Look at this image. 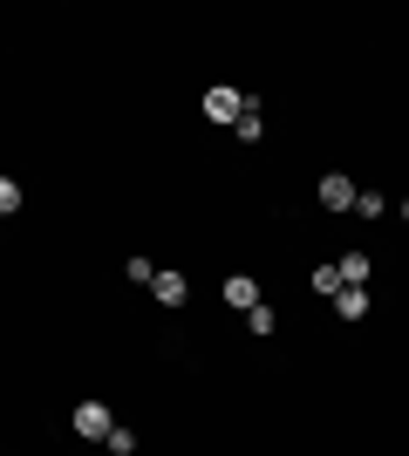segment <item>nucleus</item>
<instances>
[{
	"mask_svg": "<svg viewBox=\"0 0 409 456\" xmlns=\"http://www.w3.org/2000/svg\"><path fill=\"white\" fill-rule=\"evenodd\" d=\"M246 110H253V95H246V89H233V82L205 89V116H212V123H225V130H233V123H239Z\"/></svg>",
	"mask_w": 409,
	"mask_h": 456,
	"instance_id": "nucleus-1",
	"label": "nucleus"
},
{
	"mask_svg": "<svg viewBox=\"0 0 409 456\" xmlns=\"http://www.w3.org/2000/svg\"><path fill=\"white\" fill-rule=\"evenodd\" d=\"M69 429H76L82 443H102L110 429H117V416H110V402H76V416H69Z\"/></svg>",
	"mask_w": 409,
	"mask_h": 456,
	"instance_id": "nucleus-2",
	"label": "nucleus"
},
{
	"mask_svg": "<svg viewBox=\"0 0 409 456\" xmlns=\"http://www.w3.org/2000/svg\"><path fill=\"white\" fill-rule=\"evenodd\" d=\"M355 191H362V184H355L348 171H328L321 184H314V205H321V211H355Z\"/></svg>",
	"mask_w": 409,
	"mask_h": 456,
	"instance_id": "nucleus-3",
	"label": "nucleus"
},
{
	"mask_svg": "<svg viewBox=\"0 0 409 456\" xmlns=\"http://www.w3.org/2000/svg\"><path fill=\"white\" fill-rule=\"evenodd\" d=\"M151 300H157V306H184V300H192V280H184V273H171V266H157Z\"/></svg>",
	"mask_w": 409,
	"mask_h": 456,
	"instance_id": "nucleus-4",
	"label": "nucleus"
},
{
	"mask_svg": "<svg viewBox=\"0 0 409 456\" xmlns=\"http://www.w3.org/2000/svg\"><path fill=\"white\" fill-rule=\"evenodd\" d=\"M225 306H239V314H253V306H259V280H253V273H233V280H225Z\"/></svg>",
	"mask_w": 409,
	"mask_h": 456,
	"instance_id": "nucleus-5",
	"label": "nucleus"
},
{
	"mask_svg": "<svg viewBox=\"0 0 409 456\" xmlns=\"http://www.w3.org/2000/svg\"><path fill=\"white\" fill-rule=\"evenodd\" d=\"M334 314H341V321H369V286H341V293H334Z\"/></svg>",
	"mask_w": 409,
	"mask_h": 456,
	"instance_id": "nucleus-6",
	"label": "nucleus"
},
{
	"mask_svg": "<svg viewBox=\"0 0 409 456\" xmlns=\"http://www.w3.org/2000/svg\"><path fill=\"white\" fill-rule=\"evenodd\" d=\"M355 218H362V225H375V218H389V198H382V191H355Z\"/></svg>",
	"mask_w": 409,
	"mask_h": 456,
	"instance_id": "nucleus-7",
	"label": "nucleus"
},
{
	"mask_svg": "<svg viewBox=\"0 0 409 456\" xmlns=\"http://www.w3.org/2000/svg\"><path fill=\"white\" fill-rule=\"evenodd\" d=\"M246 334H253V341H273V334H280V314H273V306L259 300L253 314H246Z\"/></svg>",
	"mask_w": 409,
	"mask_h": 456,
	"instance_id": "nucleus-8",
	"label": "nucleus"
},
{
	"mask_svg": "<svg viewBox=\"0 0 409 456\" xmlns=\"http://www.w3.org/2000/svg\"><path fill=\"white\" fill-rule=\"evenodd\" d=\"M334 266H341V286H369V252H341Z\"/></svg>",
	"mask_w": 409,
	"mask_h": 456,
	"instance_id": "nucleus-9",
	"label": "nucleus"
},
{
	"mask_svg": "<svg viewBox=\"0 0 409 456\" xmlns=\"http://www.w3.org/2000/svg\"><path fill=\"white\" fill-rule=\"evenodd\" d=\"M233 136H239V143H259V136H266V116H259V102H253V110H246V116L233 123Z\"/></svg>",
	"mask_w": 409,
	"mask_h": 456,
	"instance_id": "nucleus-10",
	"label": "nucleus"
},
{
	"mask_svg": "<svg viewBox=\"0 0 409 456\" xmlns=\"http://www.w3.org/2000/svg\"><path fill=\"white\" fill-rule=\"evenodd\" d=\"M314 293H328V300L341 293V266H334V259H321V266H314Z\"/></svg>",
	"mask_w": 409,
	"mask_h": 456,
	"instance_id": "nucleus-11",
	"label": "nucleus"
},
{
	"mask_svg": "<svg viewBox=\"0 0 409 456\" xmlns=\"http://www.w3.org/2000/svg\"><path fill=\"white\" fill-rule=\"evenodd\" d=\"M102 450H110V456H130L136 450V429H123V422H117V429L102 436Z\"/></svg>",
	"mask_w": 409,
	"mask_h": 456,
	"instance_id": "nucleus-12",
	"label": "nucleus"
},
{
	"mask_svg": "<svg viewBox=\"0 0 409 456\" xmlns=\"http://www.w3.org/2000/svg\"><path fill=\"white\" fill-rule=\"evenodd\" d=\"M14 211H20V184H14V177H0V218H14Z\"/></svg>",
	"mask_w": 409,
	"mask_h": 456,
	"instance_id": "nucleus-13",
	"label": "nucleus"
},
{
	"mask_svg": "<svg viewBox=\"0 0 409 456\" xmlns=\"http://www.w3.org/2000/svg\"><path fill=\"white\" fill-rule=\"evenodd\" d=\"M123 273H130V286H151V280H157V266H151V259H130Z\"/></svg>",
	"mask_w": 409,
	"mask_h": 456,
	"instance_id": "nucleus-14",
	"label": "nucleus"
},
{
	"mask_svg": "<svg viewBox=\"0 0 409 456\" xmlns=\"http://www.w3.org/2000/svg\"><path fill=\"white\" fill-rule=\"evenodd\" d=\"M403 218H409V198H403Z\"/></svg>",
	"mask_w": 409,
	"mask_h": 456,
	"instance_id": "nucleus-15",
	"label": "nucleus"
}]
</instances>
